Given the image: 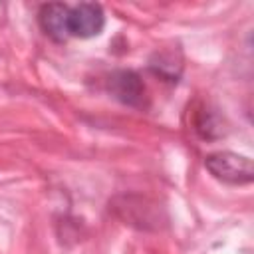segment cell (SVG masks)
Masks as SVG:
<instances>
[{
	"instance_id": "6da1fadb",
	"label": "cell",
	"mask_w": 254,
	"mask_h": 254,
	"mask_svg": "<svg viewBox=\"0 0 254 254\" xmlns=\"http://www.w3.org/2000/svg\"><path fill=\"white\" fill-rule=\"evenodd\" d=\"M204 167L216 181H220L224 185H232V187L250 185L254 179L252 161L248 157L232 153V151H216V153L206 155Z\"/></svg>"
},
{
	"instance_id": "7a4b0ae2",
	"label": "cell",
	"mask_w": 254,
	"mask_h": 254,
	"mask_svg": "<svg viewBox=\"0 0 254 254\" xmlns=\"http://www.w3.org/2000/svg\"><path fill=\"white\" fill-rule=\"evenodd\" d=\"M105 26V14L103 8L95 2H81L75 6H69V18H67V28H69V38H95L103 32Z\"/></svg>"
},
{
	"instance_id": "3957f363",
	"label": "cell",
	"mask_w": 254,
	"mask_h": 254,
	"mask_svg": "<svg viewBox=\"0 0 254 254\" xmlns=\"http://www.w3.org/2000/svg\"><path fill=\"white\" fill-rule=\"evenodd\" d=\"M107 89L109 93L131 107H143L145 105V83L139 77V73L131 69H117L107 77Z\"/></svg>"
},
{
	"instance_id": "277c9868",
	"label": "cell",
	"mask_w": 254,
	"mask_h": 254,
	"mask_svg": "<svg viewBox=\"0 0 254 254\" xmlns=\"http://www.w3.org/2000/svg\"><path fill=\"white\" fill-rule=\"evenodd\" d=\"M67 18H69V4H64V2L44 4L38 12V24L42 32L58 44H64L69 40Z\"/></svg>"
}]
</instances>
